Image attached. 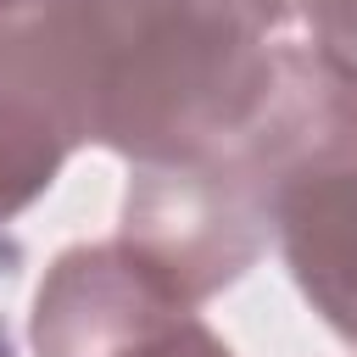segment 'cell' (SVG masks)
I'll list each match as a JSON object with an SVG mask.
<instances>
[{"label": "cell", "instance_id": "6da1fadb", "mask_svg": "<svg viewBox=\"0 0 357 357\" xmlns=\"http://www.w3.org/2000/svg\"><path fill=\"white\" fill-rule=\"evenodd\" d=\"M284 11L290 0H0V95L134 167L190 162L268 95Z\"/></svg>", "mask_w": 357, "mask_h": 357}, {"label": "cell", "instance_id": "7a4b0ae2", "mask_svg": "<svg viewBox=\"0 0 357 357\" xmlns=\"http://www.w3.org/2000/svg\"><path fill=\"white\" fill-rule=\"evenodd\" d=\"M357 156V84L312 45H279L257 112L190 162H139L123 240L195 307L234 284L279 234V201L318 167Z\"/></svg>", "mask_w": 357, "mask_h": 357}, {"label": "cell", "instance_id": "3957f363", "mask_svg": "<svg viewBox=\"0 0 357 357\" xmlns=\"http://www.w3.org/2000/svg\"><path fill=\"white\" fill-rule=\"evenodd\" d=\"M178 312H195L128 240L73 245L50 262L33 296L39 357H123Z\"/></svg>", "mask_w": 357, "mask_h": 357}, {"label": "cell", "instance_id": "277c9868", "mask_svg": "<svg viewBox=\"0 0 357 357\" xmlns=\"http://www.w3.org/2000/svg\"><path fill=\"white\" fill-rule=\"evenodd\" d=\"M273 240L318 318L357 346V156L290 184Z\"/></svg>", "mask_w": 357, "mask_h": 357}, {"label": "cell", "instance_id": "5b68a950", "mask_svg": "<svg viewBox=\"0 0 357 357\" xmlns=\"http://www.w3.org/2000/svg\"><path fill=\"white\" fill-rule=\"evenodd\" d=\"M67 156H73V139L39 106L0 95V223L33 206L56 184Z\"/></svg>", "mask_w": 357, "mask_h": 357}, {"label": "cell", "instance_id": "8992f818", "mask_svg": "<svg viewBox=\"0 0 357 357\" xmlns=\"http://www.w3.org/2000/svg\"><path fill=\"white\" fill-rule=\"evenodd\" d=\"M301 17L312 28V50L357 84V0H301Z\"/></svg>", "mask_w": 357, "mask_h": 357}, {"label": "cell", "instance_id": "52a82bcc", "mask_svg": "<svg viewBox=\"0 0 357 357\" xmlns=\"http://www.w3.org/2000/svg\"><path fill=\"white\" fill-rule=\"evenodd\" d=\"M123 357H234L195 312H178L173 324H162L156 335H145L139 346H128Z\"/></svg>", "mask_w": 357, "mask_h": 357}]
</instances>
